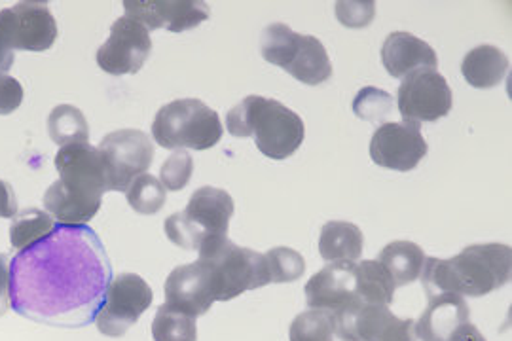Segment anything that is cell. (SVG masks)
Masks as SVG:
<instances>
[{"label":"cell","mask_w":512,"mask_h":341,"mask_svg":"<svg viewBox=\"0 0 512 341\" xmlns=\"http://www.w3.org/2000/svg\"><path fill=\"white\" fill-rule=\"evenodd\" d=\"M126 198L135 213L156 215L164 209L167 190L156 177L143 173L129 184Z\"/></svg>","instance_id":"28"},{"label":"cell","mask_w":512,"mask_h":341,"mask_svg":"<svg viewBox=\"0 0 512 341\" xmlns=\"http://www.w3.org/2000/svg\"><path fill=\"white\" fill-rule=\"evenodd\" d=\"M291 341H334V321L332 315L310 309L296 315L291 328H289Z\"/></svg>","instance_id":"29"},{"label":"cell","mask_w":512,"mask_h":341,"mask_svg":"<svg viewBox=\"0 0 512 341\" xmlns=\"http://www.w3.org/2000/svg\"><path fill=\"white\" fill-rule=\"evenodd\" d=\"M112 266L90 226H61L10 262V300L33 323L82 328L95 323Z\"/></svg>","instance_id":"1"},{"label":"cell","mask_w":512,"mask_h":341,"mask_svg":"<svg viewBox=\"0 0 512 341\" xmlns=\"http://www.w3.org/2000/svg\"><path fill=\"white\" fill-rule=\"evenodd\" d=\"M219 114L200 99H175L152 122L156 144L167 150H209L222 139Z\"/></svg>","instance_id":"8"},{"label":"cell","mask_w":512,"mask_h":341,"mask_svg":"<svg viewBox=\"0 0 512 341\" xmlns=\"http://www.w3.org/2000/svg\"><path fill=\"white\" fill-rule=\"evenodd\" d=\"M54 162L59 179L44 194L46 213L61 226L88 224L109 192L99 150L88 143L67 144L57 150Z\"/></svg>","instance_id":"2"},{"label":"cell","mask_w":512,"mask_h":341,"mask_svg":"<svg viewBox=\"0 0 512 341\" xmlns=\"http://www.w3.org/2000/svg\"><path fill=\"white\" fill-rule=\"evenodd\" d=\"M18 215V199L10 182L0 180V218H14Z\"/></svg>","instance_id":"37"},{"label":"cell","mask_w":512,"mask_h":341,"mask_svg":"<svg viewBox=\"0 0 512 341\" xmlns=\"http://www.w3.org/2000/svg\"><path fill=\"white\" fill-rule=\"evenodd\" d=\"M382 63L393 78L404 80L412 72L435 71L439 57L425 40L406 31H395L385 38Z\"/></svg>","instance_id":"19"},{"label":"cell","mask_w":512,"mask_h":341,"mask_svg":"<svg viewBox=\"0 0 512 341\" xmlns=\"http://www.w3.org/2000/svg\"><path fill=\"white\" fill-rule=\"evenodd\" d=\"M378 262L391 275L395 287L414 283L421 275L425 264V252L412 241H393L380 252Z\"/></svg>","instance_id":"23"},{"label":"cell","mask_w":512,"mask_h":341,"mask_svg":"<svg viewBox=\"0 0 512 341\" xmlns=\"http://www.w3.org/2000/svg\"><path fill=\"white\" fill-rule=\"evenodd\" d=\"M226 129L238 139L255 137L256 148L275 162L291 158L306 137L304 120L294 110L260 95H249L228 110Z\"/></svg>","instance_id":"4"},{"label":"cell","mask_w":512,"mask_h":341,"mask_svg":"<svg viewBox=\"0 0 512 341\" xmlns=\"http://www.w3.org/2000/svg\"><path fill=\"white\" fill-rule=\"evenodd\" d=\"M198 262L207 270L215 302H230L247 290L270 285L264 254L220 237L200 249Z\"/></svg>","instance_id":"5"},{"label":"cell","mask_w":512,"mask_h":341,"mask_svg":"<svg viewBox=\"0 0 512 341\" xmlns=\"http://www.w3.org/2000/svg\"><path fill=\"white\" fill-rule=\"evenodd\" d=\"M12 10L14 48L23 52H46L55 44L57 23L44 2H18Z\"/></svg>","instance_id":"18"},{"label":"cell","mask_w":512,"mask_h":341,"mask_svg":"<svg viewBox=\"0 0 512 341\" xmlns=\"http://www.w3.org/2000/svg\"><path fill=\"white\" fill-rule=\"evenodd\" d=\"M365 237L359 226L332 220L327 222L319 235V254L327 262H355L361 258Z\"/></svg>","instance_id":"22"},{"label":"cell","mask_w":512,"mask_h":341,"mask_svg":"<svg viewBox=\"0 0 512 341\" xmlns=\"http://www.w3.org/2000/svg\"><path fill=\"white\" fill-rule=\"evenodd\" d=\"M334 334L344 341H418L416 321L399 319L389 306L357 302L332 317Z\"/></svg>","instance_id":"11"},{"label":"cell","mask_w":512,"mask_h":341,"mask_svg":"<svg viewBox=\"0 0 512 341\" xmlns=\"http://www.w3.org/2000/svg\"><path fill=\"white\" fill-rule=\"evenodd\" d=\"M10 307V260L6 254H0V317H4Z\"/></svg>","instance_id":"36"},{"label":"cell","mask_w":512,"mask_h":341,"mask_svg":"<svg viewBox=\"0 0 512 341\" xmlns=\"http://www.w3.org/2000/svg\"><path fill=\"white\" fill-rule=\"evenodd\" d=\"M306 302L310 309L325 311L332 317L361 302L357 294V264L330 262L317 271L306 285Z\"/></svg>","instance_id":"16"},{"label":"cell","mask_w":512,"mask_h":341,"mask_svg":"<svg viewBox=\"0 0 512 341\" xmlns=\"http://www.w3.org/2000/svg\"><path fill=\"white\" fill-rule=\"evenodd\" d=\"M48 133L55 144L88 143L90 126L84 112L74 105H57L48 116Z\"/></svg>","instance_id":"26"},{"label":"cell","mask_w":512,"mask_h":341,"mask_svg":"<svg viewBox=\"0 0 512 341\" xmlns=\"http://www.w3.org/2000/svg\"><path fill=\"white\" fill-rule=\"evenodd\" d=\"M23 103V86L14 76H0V116H8L16 112Z\"/></svg>","instance_id":"35"},{"label":"cell","mask_w":512,"mask_h":341,"mask_svg":"<svg viewBox=\"0 0 512 341\" xmlns=\"http://www.w3.org/2000/svg\"><path fill=\"white\" fill-rule=\"evenodd\" d=\"M469 306L458 294H437L416 321V336L421 341H448L463 324L469 323Z\"/></svg>","instance_id":"20"},{"label":"cell","mask_w":512,"mask_h":341,"mask_svg":"<svg viewBox=\"0 0 512 341\" xmlns=\"http://www.w3.org/2000/svg\"><path fill=\"white\" fill-rule=\"evenodd\" d=\"M264 260L270 275V283H294L306 271L304 256L289 247L270 249L264 254Z\"/></svg>","instance_id":"30"},{"label":"cell","mask_w":512,"mask_h":341,"mask_svg":"<svg viewBox=\"0 0 512 341\" xmlns=\"http://www.w3.org/2000/svg\"><path fill=\"white\" fill-rule=\"evenodd\" d=\"M336 18L349 29H365L376 16V2L372 0H340L334 4Z\"/></svg>","instance_id":"33"},{"label":"cell","mask_w":512,"mask_h":341,"mask_svg":"<svg viewBox=\"0 0 512 341\" xmlns=\"http://www.w3.org/2000/svg\"><path fill=\"white\" fill-rule=\"evenodd\" d=\"M429 146L421 135L420 124L387 122L374 131L370 141L372 162L391 171L408 173L427 156Z\"/></svg>","instance_id":"14"},{"label":"cell","mask_w":512,"mask_h":341,"mask_svg":"<svg viewBox=\"0 0 512 341\" xmlns=\"http://www.w3.org/2000/svg\"><path fill=\"white\" fill-rule=\"evenodd\" d=\"M512 251L509 245H471L454 258H425L421 285L429 298L458 294L482 298L511 281Z\"/></svg>","instance_id":"3"},{"label":"cell","mask_w":512,"mask_h":341,"mask_svg":"<svg viewBox=\"0 0 512 341\" xmlns=\"http://www.w3.org/2000/svg\"><path fill=\"white\" fill-rule=\"evenodd\" d=\"M124 8L128 18L137 19L148 31L169 33L196 29L211 16L209 4L200 0H126Z\"/></svg>","instance_id":"15"},{"label":"cell","mask_w":512,"mask_h":341,"mask_svg":"<svg viewBox=\"0 0 512 341\" xmlns=\"http://www.w3.org/2000/svg\"><path fill=\"white\" fill-rule=\"evenodd\" d=\"M262 57L306 86L325 84L332 76L329 54L319 38L298 35L285 23L268 25L260 36Z\"/></svg>","instance_id":"7"},{"label":"cell","mask_w":512,"mask_h":341,"mask_svg":"<svg viewBox=\"0 0 512 341\" xmlns=\"http://www.w3.org/2000/svg\"><path fill=\"white\" fill-rule=\"evenodd\" d=\"M97 150L107 171L109 192H126L133 180L147 173L156 156L152 139L139 129L112 131Z\"/></svg>","instance_id":"9"},{"label":"cell","mask_w":512,"mask_h":341,"mask_svg":"<svg viewBox=\"0 0 512 341\" xmlns=\"http://www.w3.org/2000/svg\"><path fill=\"white\" fill-rule=\"evenodd\" d=\"M395 283L378 260L357 264V294L368 306H389L395 298Z\"/></svg>","instance_id":"24"},{"label":"cell","mask_w":512,"mask_h":341,"mask_svg":"<svg viewBox=\"0 0 512 341\" xmlns=\"http://www.w3.org/2000/svg\"><path fill=\"white\" fill-rule=\"evenodd\" d=\"M404 122H437L448 116L454 95L446 78L437 71H418L406 76L397 97Z\"/></svg>","instance_id":"13"},{"label":"cell","mask_w":512,"mask_h":341,"mask_svg":"<svg viewBox=\"0 0 512 341\" xmlns=\"http://www.w3.org/2000/svg\"><path fill=\"white\" fill-rule=\"evenodd\" d=\"M14 33H12V10L0 12V76L8 74L14 65Z\"/></svg>","instance_id":"34"},{"label":"cell","mask_w":512,"mask_h":341,"mask_svg":"<svg viewBox=\"0 0 512 341\" xmlns=\"http://www.w3.org/2000/svg\"><path fill=\"white\" fill-rule=\"evenodd\" d=\"M165 304L184 315L202 317L215 304L207 270L196 260L167 275L164 285Z\"/></svg>","instance_id":"17"},{"label":"cell","mask_w":512,"mask_h":341,"mask_svg":"<svg viewBox=\"0 0 512 341\" xmlns=\"http://www.w3.org/2000/svg\"><path fill=\"white\" fill-rule=\"evenodd\" d=\"M393 97L387 91L374 88V86H366L357 93L355 101H353V112L359 120H365L370 124H382L389 114L393 112Z\"/></svg>","instance_id":"31"},{"label":"cell","mask_w":512,"mask_h":341,"mask_svg":"<svg viewBox=\"0 0 512 341\" xmlns=\"http://www.w3.org/2000/svg\"><path fill=\"white\" fill-rule=\"evenodd\" d=\"M509 57L492 44H480L463 57L461 72L467 84L476 90L499 86L509 72Z\"/></svg>","instance_id":"21"},{"label":"cell","mask_w":512,"mask_h":341,"mask_svg":"<svg viewBox=\"0 0 512 341\" xmlns=\"http://www.w3.org/2000/svg\"><path fill=\"white\" fill-rule=\"evenodd\" d=\"M234 211V199L228 192L203 186L190 196L186 209L165 220V235L184 251L200 252L203 245L226 237Z\"/></svg>","instance_id":"6"},{"label":"cell","mask_w":512,"mask_h":341,"mask_svg":"<svg viewBox=\"0 0 512 341\" xmlns=\"http://www.w3.org/2000/svg\"><path fill=\"white\" fill-rule=\"evenodd\" d=\"M194 173V160L186 150H175L160 169V182L167 192H181Z\"/></svg>","instance_id":"32"},{"label":"cell","mask_w":512,"mask_h":341,"mask_svg":"<svg viewBox=\"0 0 512 341\" xmlns=\"http://www.w3.org/2000/svg\"><path fill=\"white\" fill-rule=\"evenodd\" d=\"M448 341H486V338L480 334V330L476 328L475 324H463L458 332Z\"/></svg>","instance_id":"38"},{"label":"cell","mask_w":512,"mask_h":341,"mask_svg":"<svg viewBox=\"0 0 512 341\" xmlns=\"http://www.w3.org/2000/svg\"><path fill=\"white\" fill-rule=\"evenodd\" d=\"M152 54L150 31L137 19L118 18L112 27L107 42L97 50V65L101 71L122 76L137 74Z\"/></svg>","instance_id":"12"},{"label":"cell","mask_w":512,"mask_h":341,"mask_svg":"<svg viewBox=\"0 0 512 341\" xmlns=\"http://www.w3.org/2000/svg\"><path fill=\"white\" fill-rule=\"evenodd\" d=\"M152 338L154 341H198L196 319L164 304L158 307L152 321Z\"/></svg>","instance_id":"27"},{"label":"cell","mask_w":512,"mask_h":341,"mask_svg":"<svg viewBox=\"0 0 512 341\" xmlns=\"http://www.w3.org/2000/svg\"><path fill=\"white\" fill-rule=\"evenodd\" d=\"M57 226L52 216L42 209H23L12 218L10 224V243L16 251H25L31 245L42 241L52 234Z\"/></svg>","instance_id":"25"},{"label":"cell","mask_w":512,"mask_h":341,"mask_svg":"<svg viewBox=\"0 0 512 341\" xmlns=\"http://www.w3.org/2000/svg\"><path fill=\"white\" fill-rule=\"evenodd\" d=\"M154 292L137 273H120L112 277L105 304L99 309L95 324L103 336L122 338L152 306Z\"/></svg>","instance_id":"10"}]
</instances>
